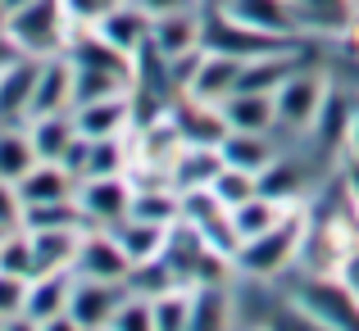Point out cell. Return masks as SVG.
<instances>
[{
    "instance_id": "10",
    "label": "cell",
    "mask_w": 359,
    "mask_h": 331,
    "mask_svg": "<svg viewBox=\"0 0 359 331\" xmlns=\"http://www.w3.org/2000/svg\"><path fill=\"white\" fill-rule=\"evenodd\" d=\"M168 118H173V127H177V132H182L187 146H223V136H228L223 109L214 105V100L182 96L177 105H168Z\"/></svg>"
},
{
    "instance_id": "21",
    "label": "cell",
    "mask_w": 359,
    "mask_h": 331,
    "mask_svg": "<svg viewBox=\"0 0 359 331\" xmlns=\"http://www.w3.org/2000/svg\"><path fill=\"white\" fill-rule=\"evenodd\" d=\"M219 173H223V150L219 146H182L177 159H173V168H168V182H173L177 191H201V186H210Z\"/></svg>"
},
{
    "instance_id": "8",
    "label": "cell",
    "mask_w": 359,
    "mask_h": 331,
    "mask_svg": "<svg viewBox=\"0 0 359 331\" xmlns=\"http://www.w3.org/2000/svg\"><path fill=\"white\" fill-rule=\"evenodd\" d=\"M128 295V281H96V277H78L69 295V318L78 323V331H100L109 327V314L118 309V300Z\"/></svg>"
},
{
    "instance_id": "43",
    "label": "cell",
    "mask_w": 359,
    "mask_h": 331,
    "mask_svg": "<svg viewBox=\"0 0 359 331\" xmlns=\"http://www.w3.org/2000/svg\"><path fill=\"white\" fill-rule=\"evenodd\" d=\"M351 150H355V164H359V109H355V122H351Z\"/></svg>"
},
{
    "instance_id": "38",
    "label": "cell",
    "mask_w": 359,
    "mask_h": 331,
    "mask_svg": "<svg viewBox=\"0 0 359 331\" xmlns=\"http://www.w3.org/2000/svg\"><path fill=\"white\" fill-rule=\"evenodd\" d=\"M105 9H109V0H64V14H69L73 32H78V27H96Z\"/></svg>"
},
{
    "instance_id": "33",
    "label": "cell",
    "mask_w": 359,
    "mask_h": 331,
    "mask_svg": "<svg viewBox=\"0 0 359 331\" xmlns=\"http://www.w3.org/2000/svg\"><path fill=\"white\" fill-rule=\"evenodd\" d=\"M128 290H137V295H164V290H173V286H182V281L173 277V268H168L164 259H146V263H132L128 268Z\"/></svg>"
},
{
    "instance_id": "15",
    "label": "cell",
    "mask_w": 359,
    "mask_h": 331,
    "mask_svg": "<svg viewBox=\"0 0 359 331\" xmlns=\"http://www.w3.org/2000/svg\"><path fill=\"white\" fill-rule=\"evenodd\" d=\"M201 36H205V9L201 5L159 14L155 23H150V45H155L164 59H173V55H182V50H196Z\"/></svg>"
},
{
    "instance_id": "1",
    "label": "cell",
    "mask_w": 359,
    "mask_h": 331,
    "mask_svg": "<svg viewBox=\"0 0 359 331\" xmlns=\"http://www.w3.org/2000/svg\"><path fill=\"white\" fill-rule=\"evenodd\" d=\"M305 227H309V218H305L300 209H291L287 218L273 223L269 232L241 241L237 254H232V268H237V272H250V277H282L291 263H300Z\"/></svg>"
},
{
    "instance_id": "24",
    "label": "cell",
    "mask_w": 359,
    "mask_h": 331,
    "mask_svg": "<svg viewBox=\"0 0 359 331\" xmlns=\"http://www.w3.org/2000/svg\"><path fill=\"white\" fill-rule=\"evenodd\" d=\"M241 69H245V59H237V55H214L210 50V55H205V64H201V73H196V82H191V91H182V96L214 100V105H219L223 96L237 91Z\"/></svg>"
},
{
    "instance_id": "34",
    "label": "cell",
    "mask_w": 359,
    "mask_h": 331,
    "mask_svg": "<svg viewBox=\"0 0 359 331\" xmlns=\"http://www.w3.org/2000/svg\"><path fill=\"white\" fill-rule=\"evenodd\" d=\"M105 331H155V309H150V295H128L118 300V309L109 314V327Z\"/></svg>"
},
{
    "instance_id": "16",
    "label": "cell",
    "mask_w": 359,
    "mask_h": 331,
    "mask_svg": "<svg viewBox=\"0 0 359 331\" xmlns=\"http://www.w3.org/2000/svg\"><path fill=\"white\" fill-rule=\"evenodd\" d=\"M73 122H78L82 136H123V132L137 122L132 109V91L128 96H105V100H87V105H73Z\"/></svg>"
},
{
    "instance_id": "28",
    "label": "cell",
    "mask_w": 359,
    "mask_h": 331,
    "mask_svg": "<svg viewBox=\"0 0 359 331\" xmlns=\"http://www.w3.org/2000/svg\"><path fill=\"white\" fill-rule=\"evenodd\" d=\"M27 132H32V146H36V159H55L69 150V141L78 136V122H73V109L69 113H46V118H27Z\"/></svg>"
},
{
    "instance_id": "26",
    "label": "cell",
    "mask_w": 359,
    "mask_h": 331,
    "mask_svg": "<svg viewBox=\"0 0 359 331\" xmlns=\"http://www.w3.org/2000/svg\"><path fill=\"white\" fill-rule=\"evenodd\" d=\"M114 232V241L123 245V254H128L132 263H146V259H159L164 254V236L168 227H155V223H141V218H123L109 227Z\"/></svg>"
},
{
    "instance_id": "19",
    "label": "cell",
    "mask_w": 359,
    "mask_h": 331,
    "mask_svg": "<svg viewBox=\"0 0 359 331\" xmlns=\"http://www.w3.org/2000/svg\"><path fill=\"white\" fill-rule=\"evenodd\" d=\"M205 254H210V241H205V236L182 218V223L168 227V236H164V254H159V259L173 268V277L182 281V286H191L196 272H201V263H205Z\"/></svg>"
},
{
    "instance_id": "14",
    "label": "cell",
    "mask_w": 359,
    "mask_h": 331,
    "mask_svg": "<svg viewBox=\"0 0 359 331\" xmlns=\"http://www.w3.org/2000/svg\"><path fill=\"white\" fill-rule=\"evenodd\" d=\"M255 191L278 200V204H287V209H296L309 191V164L296 159V155H278L273 164H264L259 173H255Z\"/></svg>"
},
{
    "instance_id": "27",
    "label": "cell",
    "mask_w": 359,
    "mask_h": 331,
    "mask_svg": "<svg viewBox=\"0 0 359 331\" xmlns=\"http://www.w3.org/2000/svg\"><path fill=\"white\" fill-rule=\"evenodd\" d=\"M36 164V146H32V132L27 122H0V177L5 182H18L27 168Z\"/></svg>"
},
{
    "instance_id": "46",
    "label": "cell",
    "mask_w": 359,
    "mask_h": 331,
    "mask_svg": "<svg viewBox=\"0 0 359 331\" xmlns=\"http://www.w3.org/2000/svg\"><path fill=\"white\" fill-rule=\"evenodd\" d=\"M351 5H355V14H359V0H351Z\"/></svg>"
},
{
    "instance_id": "25",
    "label": "cell",
    "mask_w": 359,
    "mask_h": 331,
    "mask_svg": "<svg viewBox=\"0 0 359 331\" xmlns=\"http://www.w3.org/2000/svg\"><path fill=\"white\" fill-rule=\"evenodd\" d=\"M219 150H223V164L245 168V173H259L264 164H273V159L282 155V150L269 141V132H228Z\"/></svg>"
},
{
    "instance_id": "11",
    "label": "cell",
    "mask_w": 359,
    "mask_h": 331,
    "mask_svg": "<svg viewBox=\"0 0 359 331\" xmlns=\"http://www.w3.org/2000/svg\"><path fill=\"white\" fill-rule=\"evenodd\" d=\"M150 23H155V18H150L137 0H118V5H109L105 14H100V23L91 27V32H100L114 50H123L132 59V55L150 41Z\"/></svg>"
},
{
    "instance_id": "6",
    "label": "cell",
    "mask_w": 359,
    "mask_h": 331,
    "mask_svg": "<svg viewBox=\"0 0 359 331\" xmlns=\"http://www.w3.org/2000/svg\"><path fill=\"white\" fill-rule=\"evenodd\" d=\"M219 9H228L237 23L264 27V32H278V36H309V23H318L296 0H223Z\"/></svg>"
},
{
    "instance_id": "20",
    "label": "cell",
    "mask_w": 359,
    "mask_h": 331,
    "mask_svg": "<svg viewBox=\"0 0 359 331\" xmlns=\"http://www.w3.org/2000/svg\"><path fill=\"white\" fill-rule=\"evenodd\" d=\"M14 186H18V200L23 204H46V200H69L73 186H78V177H73L64 164H55V159H36Z\"/></svg>"
},
{
    "instance_id": "31",
    "label": "cell",
    "mask_w": 359,
    "mask_h": 331,
    "mask_svg": "<svg viewBox=\"0 0 359 331\" xmlns=\"http://www.w3.org/2000/svg\"><path fill=\"white\" fill-rule=\"evenodd\" d=\"M132 155H128V141L123 136H96L91 141V159H87V177H114L128 173Z\"/></svg>"
},
{
    "instance_id": "13",
    "label": "cell",
    "mask_w": 359,
    "mask_h": 331,
    "mask_svg": "<svg viewBox=\"0 0 359 331\" xmlns=\"http://www.w3.org/2000/svg\"><path fill=\"white\" fill-rule=\"evenodd\" d=\"M73 281H78V272H73V268L36 272V277L27 281V309H23V323H27V327H41L46 318H55V314H69Z\"/></svg>"
},
{
    "instance_id": "5",
    "label": "cell",
    "mask_w": 359,
    "mask_h": 331,
    "mask_svg": "<svg viewBox=\"0 0 359 331\" xmlns=\"http://www.w3.org/2000/svg\"><path fill=\"white\" fill-rule=\"evenodd\" d=\"M323 91H327V78L318 69H305L300 64L278 91H273V105H278V127L287 132H309L318 105H323Z\"/></svg>"
},
{
    "instance_id": "12",
    "label": "cell",
    "mask_w": 359,
    "mask_h": 331,
    "mask_svg": "<svg viewBox=\"0 0 359 331\" xmlns=\"http://www.w3.org/2000/svg\"><path fill=\"white\" fill-rule=\"evenodd\" d=\"M355 109H359V100L351 96V91H346V87H332V82H327V91H323V105H318L314 122H309V132H314V146L323 150V155L351 141Z\"/></svg>"
},
{
    "instance_id": "44",
    "label": "cell",
    "mask_w": 359,
    "mask_h": 331,
    "mask_svg": "<svg viewBox=\"0 0 359 331\" xmlns=\"http://www.w3.org/2000/svg\"><path fill=\"white\" fill-rule=\"evenodd\" d=\"M18 5H27V0H0V18H5V14H14Z\"/></svg>"
},
{
    "instance_id": "9",
    "label": "cell",
    "mask_w": 359,
    "mask_h": 331,
    "mask_svg": "<svg viewBox=\"0 0 359 331\" xmlns=\"http://www.w3.org/2000/svg\"><path fill=\"white\" fill-rule=\"evenodd\" d=\"M73 109V59L69 55H46L41 73H36L32 87V105H27V118H46V113H69ZM23 118V122H27Z\"/></svg>"
},
{
    "instance_id": "29",
    "label": "cell",
    "mask_w": 359,
    "mask_h": 331,
    "mask_svg": "<svg viewBox=\"0 0 359 331\" xmlns=\"http://www.w3.org/2000/svg\"><path fill=\"white\" fill-rule=\"evenodd\" d=\"M232 213V227H237V236L241 241H250V236H259V232H269L273 223H282L287 218V204H278V200H269V195H259L255 191L250 200H241L237 209H228Z\"/></svg>"
},
{
    "instance_id": "47",
    "label": "cell",
    "mask_w": 359,
    "mask_h": 331,
    "mask_svg": "<svg viewBox=\"0 0 359 331\" xmlns=\"http://www.w3.org/2000/svg\"><path fill=\"white\" fill-rule=\"evenodd\" d=\"M109 5H118V0H109Z\"/></svg>"
},
{
    "instance_id": "40",
    "label": "cell",
    "mask_w": 359,
    "mask_h": 331,
    "mask_svg": "<svg viewBox=\"0 0 359 331\" xmlns=\"http://www.w3.org/2000/svg\"><path fill=\"white\" fill-rule=\"evenodd\" d=\"M337 277L351 286V295L359 300V245H351V254L341 259V268H337Z\"/></svg>"
},
{
    "instance_id": "17",
    "label": "cell",
    "mask_w": 359,
    "mask_h": 331,
    "mask_svg": "<svg viewBox=\"0 0 359 331\" xmlns=\"http://www.w3.org/2000/svg\"><path fill=\"white\" fill-rule=\"evenodd\" d=\"M36 73H41V59H32V55H18L14 64L0 69V122H23L27 118Z\"/></svg>"
},
{
    "instance_id": "22",
    "label": "cell",
    "mask_w": 359,
    "mask_h": 331,
    "mask_svg": "<svg viewBox=\"0 0 359 331\" xmlns=\"http://www.w3.org/2000/svg\"><path fill=\"white\" fill-rule=\"evenodd\" d=\"M87 227H41V232H27L32 236V263L36 272H55V268H73L78 259V245ZM32 272V277H36Z\"/></svg>"
},
{
    "instance_id": "36",
    "label": "cell",
    "mask_w": 359,
    "mask_h": 331,
    "mask_svg": "<svg viewBox=\"0 0 359 331\" xmlns=\"http://www.w3.org/2000/svg\"><path fill=\"white\" fill-rule=\"evenodd\" d=\"M210 191L219 195V204H223V209H237L241 200H250V195H255V173H245V168H232V164H223V173L210 182Z\"/></svg>"
},
{
    "instance_id": "42",
    "label": "cell",
    "mask_w": 359,
    "mask_h": 331,
    "mask_svg": "<svg viewBox=\"0 0 359 331\" xmlns=\"http://www.w3.org/2000/svg\"><path fill=\"white\" fill-rule=\"evenodd\" d=\"M18 55H23V50H18V45L9 41V32H5V27H0V69H5V64H14Z\"/></svg>"
},
{
    "instance_id": "18",
    "label": "cell",
    "mask_w": 359,
    "mask_h": 331,
    "mask_svg": "<svg viewBox=\"0 0 359 331\" xmlns=\"http://www.w3.org/2000/svg\"><path fill=\"white\" fill-rule=\"evenodd\" d=\"M228 132H273L278 127V105L273 91H232L219 100Z\"/></svg>"
},
{
    "instance_id": "2",
    "label": "cell",
    "mask_w": 359,
    "mask_h": 331,
    "mask_svg": "<svg viewBox=\"0 0 359 331\" xmlns=\"http://www.w3.org/2000/svg\"><path fill=\"white\" fill-rule=\"evenodd\" d=\"M0 27L9 32V41L18 45L32 59H46V55H60L69 45V14H64V0H27L14 14L0 18Z\"/></svg>"
},
{
    "instance_id": "48",
    "label": "cell",
    "mask_w": 359,
    "mask_h": 331,
    "mask_svg": "<svg viewBox=\"0 0 359 331\" xmlns=\"http://www.w3.org/2000/svg\"><path fill=\"white\" fill-rule=\"evenodd\" d=\"M0 327H5V323H0Z\"/></svg>"
},
{
    "instance_id": "45",
    "label": "cell",
    "mask_w": 359,
    "mask_h": 331,
    "mask_svg": "<svg viewBox=\"0 0 359 331\" xmlns=\"http://www.w3.org/2000/svg\"><path fill=\"white\" fill-rule=\"evenodd\" d=\"M214 5H223V0H201V9H214Z\"/></svg>"
},
{
    "instance_id": "41",
    "label": "cell",
    "mask_w": 359,
    "mask_h": 331,
    "mask_svg": "<svg viewBox=\"0 0 359 331\" xmlns=\"http://www.w3.org/2000/svg\"><path fill=\"white\" fill-rule=\"evenodd\" d=\"M141 9H146L150 18H159V14H173V9H191V5H201V0H137Z\"/></svg>"
},
{
    "instance_id": "49",
    "label": "cell",
    "mask_w": 359,
    "mask_h": 331,
    "mask_svg": "<svg viewBox=\"0 0 359 331\" xmlns=\"http://www.w3.org/2000/svg\"><path fill=\"white\" fill-rule=\"evenodd\" d=\"M0 236H5V232H0Z\"/></svg>"
},
{
    "instance_id": "23",
    "label": "cell",
    "mask_w": 359,
    "mask_h": 331,
    "mask_svg": "<svg viewBox=\"0 0 359 331\" xmlns=\"http://www.w3.org/2000/svg\"><path fill=\"white\" fill-rule=\"evenodd\" d=\"M223 327H232V286L228 281H196L187 331H223Z\"/></svg>"
},
{
    "instance_id": "30",
    "label": "cell",
    "mask_w": 359,
    "mask_h": 331,
    "mask_svg": "<svg viewBox=\"0 0 359 331\" xmlns=\"http://www.w3.org/2000/svg\"><path fill=\"white\" fill-rule=\"evenodd\" d=\"M23 232H41V227H91L87 213L78 209V200H46V204H23V218H18Z\"/></svg>"
},
{
    "instance_id": "32",
    "label": "cell",
    "mask_w": 359,
    "mask_h": 331,
    "mask_svg": "<svg viewBox=\"0 0 359 331\" xmlns=\"http://www.w3.org/2000/svg\"><path fill=\"white\" fill-rule=\"evenodd\" d=\"M150 309H155V331H187V323H191V286H173L164 295H155Z\"/></svg>"
},
{
    "instance_id": "39",
    "label": "cell",
    "mask_w": 359,
    "mask_h": 331,
    "mask_svg": "<svg viewBox=\"0 0 359 331\" xmlns=\"http://www.w3.org/2000/svg\"><path fill=\"white\" fill-rule=\"evenodd\" d=\"M23 218V200H18V186L0 177V232H14Z\"/></svg>"
},
{
    "instance_id": "3",
    "label": "cell",
    "mask_w": 359,
    "mask_h": 331,
    "mask_svg": "<svg viewBox=\"0 0 359 331\" xmlns=\"http://www.w3.org/2000/svg\"><path fill=\"white\" fill-rule=\"evenodd\" d=\"M287 300L309 318L314 327H327V331H359V300L351 295L341 277H327V272H309L300 277L296 286L287 290Z\"/></svg>"
},
{
    "instance_id": "4",
    "label": "cell",
    "mask_w": 359,
    "mask_h": 331,
    "mask_svg": "<svg viewBox=\"0 0 359 331\" xmlns=\"http://www.w3.org/2000/svg\"><path fill=\"white\" fill-rule=\"evenodd\" d=\"M132 177L128 173H114V177H82L78 186H73V200H78V209L87 213L91 227H114L132 213Z\"/></svg>"
},
{
    "instance_id": "37",
    "label": "cell",
    "mask_w": 359,
    "mask_h": 331,
    "mask_svg": "<svg viewBox=\"0 0 359 331\" xmlns=\"http://www.w3.org/2000/svg\"><path fill=\"white\" fill-rule=\"evenodd\" d=\"M27 281H32V277L0 272V323H14V318H23V309H27Z\"/></svg>"
},
{
    "instance_id": "35",
    "label": "cell",
    "mask_w": 359,
    "mask_h": 331,
    "mask_svg": "<svg viewBox=\"0 0 359 331\" xmlns=\"http://www.w3.org/2000/svg\"><path fill=\"white\" fill-rule=\"evenodd\" d=\"M0 272H18V277H32L36 263H32V236L23 227L0 236Z\"/></svg>"
},
{
    "instance_id": "7",
    "label": "cell",
    "mask_w": 359,
    "mask_h": 331,
    "mask_svg": "<svg viewBox=\"0 0 359 331\" xmlns=\"http://www.w3.org/2000/svg\"><path fill=\"white\" fill-rule=\"evenodd\" d=\"M132 268V259L123 254V245L114 241L109 227H87L78 245V259H73V272L78 277H96V281H123Z\"/></svg>"
}]
</instances>
